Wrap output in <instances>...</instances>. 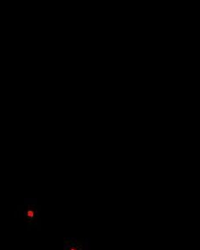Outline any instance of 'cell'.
Here are the masks:
<instances>
[{
  "label": "cell",
  "mask_w": 200,
  "mask_h": 250,
  "mask_svg": "<svg viewBox=\"0 0 200 250\" xmlns=\"http://www.w3.org/2000/svg\"><path fill=\"white\" fill-rule=\"evenodd\" d=\"M66 250H88L87 248L85 247V245L82 243L75 242L71 244V245H69L68 247L66 248Z\"/></svg>",
  "instance_id": "cell-1"
}]
</instances>
